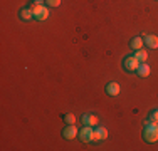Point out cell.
Listing matches in <instances>:
<instances>
[{"instance_id": "6da1fadb", "label": "cell", "mask_w": 158, "mask_h": 151, "mask_svg": "<svg viewBox=\"0 0 158 151\" xmlns=\"http://www.w3.org/2000/svg\"><path fill=\"white\" fill-rule=\"evenodd\" d=\"M143 139L146 143H155L158 141V123H152L146 119L145 128H143Z\"/></svg>"}, {"instance_id": "7a4b0ae2", "label": "cell", "mask_w": 158, "mask_h": 151, "mask_svg": "<svg viewBox=\"0 0 158 151\" xmlns=\"http://www.w3.org/2000/svg\"><path fill=\"white\" fill-rule=\"evenodd\" d=\"M140 60H138L135 55H128V57L123 59V67L128 71V72H136V69H138V66H140Z\"/></svg>"}, {"instance_id": "3957f363", "label": "cell", "mask_w": 158, "mask_h": 151, "mask_svg": "<svg viewBox=\"0 0 158 151\" xmlns=\"http://www.w3.org/2000/svg\"><path fill=\"white\" fill-rule=\"evenodd\" d=\"M77 136L82 143H91L94 141V129H93V126H84L82 129H79Z\"/></svg>"}, {"instance_id": "277c9868", "label": "cell", "mask_w": 158, "mask_h": 151, "mask_svg": "<svg viewBox=\"0 0 158 151\" xmlns=\"http://www.w3.org/2000/svg\"><path fill=\"white\" fill-rule=\"evenodd\" d=\"M77 134H79V131H77V128L74 126V124H67V126L62 129V136L66 139H74Z\"/></svg>"}, {"instance_id": "5b68a950", "label": "cell", "mask_w": 158, "mask_h": 151, "mask_svg": "<svg viewBox=\"0 0 158 151\" xmlns=\"http://www.w3.org/2000/svg\"><path fill=\"white\" fill-rule=\"evenodd\" d=\"M119 92H121V88H119L118 82H108L106 84V94L111 97H116L119 96Z\"/></svg>"}, {"instance_id": "8992f818", "label": "cell", "mask_w": 158, "mask_h": 151, "mask_svg": "<svg viewBox=\"0 0 158 151\" xmlns=\"http://www.w3.org/2000/svg\"><path fill=\"white\" fill-rule=\"evenodd\" d=\"M81 121H82V124H84V126H93V128H96L98 123H99L98 116H94V114H84L81 118Z\"/></svg>"}, {"instance_id": "52a82bcc", "label": "cell", "mask_w": 158, "mask_h": 151, "mask_svg": "<svg viewBox=\"0 0 158 151\" xmlns=\"http://www.w3.org/2000/svg\"><path fill=\"white\" fill-rule=\"evenodd\" d=\"M150 72H152V69H150V66L146 62H141L140 66H138V69H136V74L140 76V77H148Z\"/></svg>"}, {"instance_id": "ba28073f", "label": "cell", "mask_w": 158, "mask_h": 151, "mask_svg": "<svg viewBox=\"0 0 158 151\" xmlns=\"http://www.w3.org/2000/svg\"><path fill=\"white\" fill-rule=\"evenodd\" d=\"M143 40H145V45H148L150 49H158V37L156 35H145Z\"/></svg>"}, {"instance_id": "9c48e42d", "label": "cell", "mask_w": 158, "mask_h": 151, "mask_svg": "<svg viewBox=\"0 0 158 151\" xmlns=\"http://www.w3.org/2000/svg\"><path fill=\"white\" fill-rule=\"evenodd\" d=\"M106 138H108V129L98 126L94 129V141H101V139H106Z\"/></svg>"}, {"instance_id": "30bf717a", "label": "cell", "mask_w": 158, "mask_h": 151, "mask_svg": "<svg viewBox=\"0 0 158 151\" xmlns=\"http://www.w3.org/2000/svg\"><path fill=\"white\" fill-rule=\"evenodd\" d=\"M143 44H145V40H143V37H135V39H131V49L133 51H138V49H143Z\"/></svg>"}, {"instance_id": "8fae6325", "label": "cell", "mask_w": 158, "mask_h": 151, "mask_svg": "<svg viewBox=\"0 0 158 151\" xmlns=\"http://www.w3.org/2000/svg\"><path fill=\"white\" fill-rule=\"evenodd\" d=\"M135 57L140 60V62H146V59H148V52L143 51V49H138L136 54H135Z\"/></svg>"}, {"instance_id": "7c38bea8", "label": "cell", "mask_w": 158, "mask_h": 151, "mask_svg": "<svg viewBox=\"0 0 158 151\" xmlns=\"http://www.w3.org/2000/svg\"><path fill=\"white\" fill-rule=\"evenodd\" d=\"M47 17H49V7H47V5H44V7H42V10H40V12L35 15V18H37V20H46Z\"/></svg>"}, {"instance_id": "4fadbf2b", "label": "cell", "mask_w": 158, "mask_h": 151, "mask_svg": "<svg viewBox=\"0 0 158 151\" xmlns=\"http://www.w3.org/2000/svg\"><path fill=\"white\" fill-rule=\"evenodd\" d=\"M20 18L22 20H31V18H34V14L31 9H22L20 10Z\"/></svg>"}, {"instance_id": "5bb4252c", "label": "cell", "mask_w": 158, "mask_h": 151, "mask_svg": "<svg viewBox=\"0 0 158 151\" xmlns=\"http://www.w3.org/2000/svg\"><path fill=\"white\" fill-rule=\"evenodd\" d=\"M64 121H66L67 124H74L76 123V116H74L73 112H67V114H64Z\"/></svg>"}, {"instance_id": "9a60e30c", "label": "cell", "mask_w": 158, "mask_h": 151, "mask_svg": "<svg viewBox=\"0 0 158 151\" xmlns=\"http://www.w3.org/2000/svg\"><path fill=\"white\" fill-rule=\"evenodd\" d=\"M42 7H44V5H37V3H34V5H31V7H29V9L32 10V14H34V18H35V15L39 14L40 10H42Z\"/></svg>"}, {"instance_id": "2e32d148", "label": "cell", "mask_w": 158, "mask_h": 151, "mask_svg": "<svg viewBox=\"0 0 158 151\" xmlns=\"http://www.w3.org/2000/svg\"><path fill=\"white\" fill-rule=\"evenodd\" d=\"M148 121H152V123H158V109H155V111H152V114H150Z\"/></svg>"}, {"instance_id": "e0dca14e", "label": "cell", "mask_w": 158, "mask_h": 151, "mask_svg": "<svg viewBox=\"0 0 158 151\" xmlns=\"http://www.w3.org/2000/svg\"><path fill=\"white\" fill-rule=\"evenodd\" d=\"M47 7H59L61 5V0H46Z\"/></svg>"}, {"instance_id": "ac0fdd59", "label": "cell", "mask_w": 158, "mask_h": 151, "mask_svg": "<svg viewBox=\"0 0 158 151\" xmlns=\"http://www.w3.org/2000/svg\"><path fill=\"white\" fill-rule=\"evenodd\" d=\"M44 2H46V0H34V3H37V5H42Z\"/></svg>"}]
</instances>
